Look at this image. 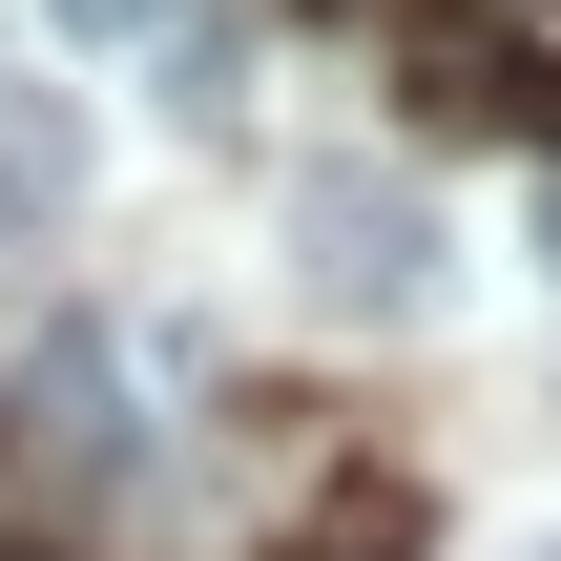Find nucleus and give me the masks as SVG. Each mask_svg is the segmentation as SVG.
Segmentation results:
<instances>
[{
	"instance_id": "obj_1",
	"label": "nucleus",
	"mask_w": 561,
	"mask_h": 561,
	"mask_svg": "<svg viewBox=\"0 0 561 561\" xmlns=\"http://www.w3.org/2000/svg\"><path fill=\"white\" fill-rule=\"evenodd\" d=\"M291 291L312 312H437V208L396 167H291Z\"/></svg>"
},
{
	"instance_id": "obj_2",
	"label": "nucleus",
	"mask_w": 561,
	"mask_h": 561,
	"mask_svg": "<svg viewBox=\"0 0 561 561\" xmlns=\"http://www.w3.org/2000/svg\"><path fill=\"white\" fill-rule=\"evenodd\" d=\"M416 104H437V125H520V146H541V125H561V62H541V21H520V0H458V21L416 42Z\"/></svg>"
},
{
	"instance_id": "obj_3",
	"label": "nucleus",
	"mask_w": 561,
	"mask_h": 561,
	"mask_svg": "<svg viewBox=\"0 0 561 561\" xmlns=\"http://www.w3.org/2000/svg\"><path fill=\"white\" fill-rule=\"evenodd\" d=\"M83 167H104L83 104H62V83H0V271H42V250L83 229Z\"/></svg>"
},
{
	"instance_id": "obj_4",
	"label": "nucleus",
	"mask_w": 561,
	"mask_h": 561,
	"mask_svg": "<svg viewBox=\"0 0 561 561\" xmlns=\"http://www.w3.org/2000/svg\"><path fill=\"white\" fill-rule=\"evenodd\" d=\"M271 561H416V479H312L271 520Z\"/></svg>"
},
{
	"instance_id": "obj_5",
	"label": "nucleus",
	"mask_w": 561,
	"mask_h": 561,
	"mask_svg": "<svg viewBox=\"0 0 561 561\" xmlns=\"http://www.w3.org/2000/svg\"><path fill=\"white\" fill-rule=\"evenodd\" d=\"M42 437H62L83 479L125 458V354H104V333H42Z\"/></svg>"
},
{
	"instance_id": "obj_6",
	"label": "nucleus",
	"mask_w": 561,
	"mask_h": 561,
	"mask_svg": "<svg viewBox=\"0 0 561 561\" xmlns=\"http://www.w3.org/2000/svg\"><path fill=\"white\" fill-rule=\"evenodd\" d=\"M62 42H146V21H187V0H42Z\"/></svg>"
},
{
	"instance_id": "obj_7",
	"label": "nucleus",
	"mask_w": 561,
	"mask_h": 561,
	"mask_svg": "<svg viewBox=\"0 0 561 561\" xmlns=\"http://www.w3.org/2000/svg\"><path fill=\"white\" fill-rule=\"evenodd\" d=\"M541 291H561V167H541Z\"/></svg>"
},
{
	"instance_id": "obj_8",
	"label": "nucleus",
	"mask_w": 561,
	"mask_h": 561,
	"mask_svg": "<svg viewBox=\"0 0 561 561\" xmlns=\"http://www.w3.org/2000/svg\"><path fill=\"white\" fill-rule=\"evenodd\" d=\"M520 561H561V541H520Z\"/></svg>"
}]
</instances>
